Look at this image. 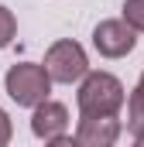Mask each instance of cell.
<instances>
[{
    "label": "cell",
    "mask_w": 144,
    "mask_h": 147,
    "mask_svg": "<svg viewBox=\"0 0 144 147\" xmlns=\"http://www.w3.org/2000/svg\"><path fill=\"white\" fill-rule=\"evenodd\" d=\"M10 137H14V127H10V116L0 110V147L10 144Z\"/></svg>",
    "instance_id": "10"
},
{
    "label": "cell",
    "mask_w": 144,
    "mask_h": 147,
    "mask_svg": "<svg viewBox=\"0 0 144 147\" xmlns=\"http://www.w3.org/2000/svg\"><path fill=\"white\" fill-rule=\"evenodd\" d=\"M124 82L110 72H86L75 92V103L82 116H117L124 106Z\"/></svg>",
    "instance_id": "1"
},
{
    "label": "cell",
    "mask_w": 144,
    "mask_h": 147,
    "mask_svg": "<svg viewBox=\"0 0 144 147\" xmlns=\"http://www.w3.org/2000/svg\"><path fill=\"white\" fill-rule=\"evenodd\" d=\"M120 137V120L117 116H82L75 130L79 147H110Z\"/></svg>",
    "instance_id": "6"
},
{
    "label": "cell",
    "mask_w": 144,
    "mask_h": 147,
    "mask_svg": "<svg viewBox=\"0 0 144 147\" xmlns=\"http://www.w3.org/2000/svg\"><path fill=\"white\" fill-rule=\"evenodd\" d=\"M137 45V31L124 21V17H113V21H100L96 31H93V48L103 55V58H124L130 55Z\"/></svg>",
    "instance_id": "4"
},
{
    "label": "cell",
    "mask_w": 144,
    "mask_h": 147,
    "mask_svg": "<svg viewBox=\"0 0 144 147\" xmlns=\"http://www.w3.org/2000/svg\"><path fill=\"white\" fill-rule=\"evenodd\" d=\"M14 34H17V21L7 7H0V48H7L14 41Z\"/></svg>",
    "instance_id": "9"
},
{
    "label": "cell",
    "mask_w": 144,
    "mask_h": 147,
    "mask_svg": "<svg viewBox=\"0 0 144 147\" xmlns=\"http://www.w3.org/2000/svg\"><path fill=\"white\" fill-rule=\"evenodd\" d=\"M69 130V110L55 99H45L35 106V116H31V134L45 144H75V137H65Z\"/></svg>",
    "instance_id": "5"
},
{
    "label": "cell",
    "mask_w": 144,
    "mask_h": 147,
    "mask_svg": "<svg viewBox=\"0 0 144 147\" xmlns=\"http://www.w3.org/2000/svg\"><path fill=\"white\" fill-rule=\"evenodd\" d=\"M124 21H127L134 31L144 34V0H127V3H124Z\"/></svg>",
    "instance_id": "8"
},
{
    "label": "cell",
    "mask_w": 144,
    "mask_h": 147,
    "mask_svg": "<svg viewBox=\"0 0 144 147\" xmlns=\"http://www.w3.org/2000/svg\"><path fill=\"white\" fill-rule=\"evenodd\" d=\"M52 75L45 65H35V62H21V65H10L7 75H3V89L7 96L17 103V106H38L48 99L52 92Z\"/></svg>",
    "instance_id": "2"
},
{
    "label": "cell",
    "mask_w": 144,
    "mask_h": 147,
    "mask_svg": "<svg viewBox=\"0 0 144 147\" xmlns=\"http://www.w3.org/2000/svg\"><path fill=\"white\" fill-rule=\"evenodd\" d=\"M141 86H144V72H141Z\"/></svg>",
    "instance_id": "11"
},
{
    "label": "cell",
    "mask_w": 144,
    "mask_h": 147,
    "mask_svg": "<svg viewBox=\"0 0 144 147\" xmlns=\"http://www.w3.org/2000/svg\"><path fill=\"white\" fill-rule=\"evenodd\" d=\"M45 69L48 75L55 79V82H79L82 75L89 72V62H86V51H82V45L79 41H55L52 48H48V55H45Z\"/></svg>",
    "instance_id": "3"
},
{
    "label": "cell",
    "mask_w": 144,
    "mask_h": 147,
    "mask_svg": "<svg viewBox=\"0 0 144 147\" xmlns=\"http://www.w3.org/2000/svg\"><path fill=\"white\" fill-rule=\"evenodd\" d=\"M127 130L137 144H144V86L127 96Z\"/></svg>",
    "instance_id": "7"
}]
</instances>
